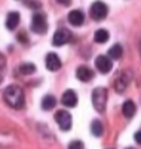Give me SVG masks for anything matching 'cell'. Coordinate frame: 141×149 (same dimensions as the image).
<instances>
[{"mask_svg": "<svg viewBox=\"0 0 141 149\" xmlns=\"http://www.w3.org/2000/svg\"><path fill=\"white\" fill-rule=\"evenodd\" d=\"M3 98H5V102L14 109H22L24 104H25L24 91L18 85H9L3 93Z\"/></svg>", "mask_w": 141, "mask_h": 149, "instance_id": "6da1fadb", "label": "cell"}, {"mask_svg": "<svg viewBox=\"0 0 141 149\" xmlns=\"http://www.w3.org/2000/svg\"><path fill=\"white\" fill-rule=\"evenodd\" d=\"M31 30L37 34H43L48 31V21L43 12H36L31 18Z\"/></svg>", "mask_w": 141, "mask_h": 149, "instance_id": "7a4b0ae2", "label": "cell"}, {"mask_svg": "<svg viewBox=\"0 0 141 149\" xmlns=\"http://www.w3.org/2000/svg\"><path fill=\"white\" fill-rule=\"evenodd\" d=\"M92 104L98 112H104L107 104V90L106 88H95L92 91Z\"/></svg>", "mask_w": 141, "mask_h": 149, "instance_id": "3957f363", "label": "cell"}, {"mask_svg": "<svg viewBox=\"0 0 141 149\" xmlns=\"http://www.w3.org/2000/svg\"><path fill=\"white\" fill-rule=\"evenodd\" d=\"M109 14V8L106 3L102 2H94L92 6H91V17L95 19V21H101L104 19Z\"/></svg>", "mask_w": 141, "mask_h": 149, "instance_id": "277c9868", "label": "cell"}, {"mask_svg": "<svg viewBox=\"0 0 141 149\" xmlns=\"http://www.w3.org/2000/svg\"><path fill=\"white\" fill-rule=\"evenodd\" d=\"M55 121H57L58 127H59L62 131H67V130L71 128V115L68 113L67 110H59V112H57Z\"/></svg>", "mask_w": 141, "mask_h": 149, "instance_id": "5b68a950", "label": "cell"}, {"mask_svg": "<svg viewBox=\"0 0 141 149\" xmlns=\"http://www.w3.org/2000/svg\"><path fill=\"white\" fill-rule=\"evenodd\" d=\"M70 37H71V33L66 29H59L55 31L54 34V39H52V43L55 46H62V45H66L67 42H70Z\"/></svg>", "mask_w": 141, "mask_h": 149, "instance_id": "8992f818", "label": "cell"}, {"mask_svg": "<svg viewBox=\"0 0 141 149\" xmlns=\"http://www.w3.org/2000/svg\"><path fill=\"white\" fill-rule=\"evenodd\" d=\"M95 66H97V69L101 73H109L111 70V67H113V61L109 57H106V55H98L95 58Z\"/></svg>", "mask_w": 141, "mask_h": 149, "instance_id": "52a82bcc", "label": "cell"}, {"mask_svg": "<svg viewBox=\"0 0 141 149\" xmlns=\"http://www.w3.org/2000/svg\"><path fill=\"white\" fill-rule=\"evenodd\" d=\"M129 81H131V73H128V72H120L119 76L114 79V88H116L119 93H122V91L126 88V86H128Z\"/></svg>", "mask_w": 141, "mask_h": 149, "instance_id": "ba28073f", "label": "cell"}, {"mask_svg": "<svg viewBox=\"0 0 141 149\" xmlns=\"http://www.w3.org/2000/svg\"><path fill=\"white\" fill-rule=\"evenodd\" d=\"M45 61H46L48 70H50V72H55V70H59L61 69V60H59V57L55 52H49L46 55V60Z\"/></svg>", "mask_w": 141, "mask_h": 149, "instance_id": "9c48e42d", "label": "cell"}, {"mask_svg": "<svg viewBox=\"0 0 141 149\" xmlns=\"http://www.w3.org/2000/svg\"><path fill=\"white\" fill-rule=\"evenodd\" d=\"M61 102L66 107H74L77 104V95H76V93L73 90H67V91H64V94L61 97Z\"/></svg>", "mask_w": 141, "mask_h": 149, "instance_id": "30bf717a", "label": "cell"}, {"mask_svg": "<svg viewBox=\"0 0 141 149\" xmlns=\"http://www.w3.org/2000/svg\"><path fill=\"white\" fill-rule=\"evenodd\" d=\"M68 22L71 24V26H76V27L82 26V24L85 22V15H83V12L79 10V9L71 10L70 14H68Z\"/></svg>", "mask_w": 141, "mask_h": 149, "instance_id": "8fae6325", "label": "cell"}, {"mask_svg": "<svg viewBox=\"0 0 141 149\" xmlns=\"http://www.w3.org/2000/svg\"><path fill=\"white\" fill-rule=\"evenodd\" d=\"M76 76H77L79 81L88 82V81H91L94 78V72L86 66H80V67H77V70H76Z\"/></svg>", "mask_w": 141, "mask_h": 149, "instance_id": "7c38bea8", "label": "cell"}, {"mask_svg": "<svg viewBox=\"0 0 141 149\" xmlns=\"http://www.w3.org/2000/svg\"><path fill=\"white\" fill-rule=\"evenodd\" d=\"M19 24V14L18 12H9L6 18V29L8 30H15Z\"/></svg>", "mask_w": 141, "mask_h": 149, "instance_id": "4fadbf2b", "label": "cell"}, {"mask_svg": "<svg viewBox=\"0 0 141 149\" xmlns=\"http://www.w3.org/2000/svg\"><path fill=\"white\" fill-rule=\"evenodd\" d=\"M135 110H137V107H135V103L132 100H126L122 106V112L126 118H132L135 115Z\"/></svg>", "mask_w": 141, "mask_h": 149, "instance_id": "5bb4252c", "label": "cell"}, {"mask_svg": "<svg viewBox=\"0 0 141 149\" xmlns=\"http://www.w3.org/2000/svg\"><path fill=\"white\" fill-rule=\"evenodd\" d=\"M109 37H110V34H109L107 30L100 29V30H97L95 34H94V40H95L97 43H106V42L109 40Z\"/></svg>", "mask_w": 141, "mask_h": 149, "instance_id": "9a60e30c", "label": "cell"}, {"mask_svg": "<svg viewBox=\"0 0 141 149\" xmlns=\"http://www.w3.org/2000/svg\"><path fill=\"white\" fill-rule=\"evenodd\" d=\"M122 54H123V49H122V46H120L119 43L113 45V46L109 49V58H110V60H119V58L122 57Z\"/></svg>", "mask_w": 141, "mask_h": 149, "instance_id": "2e32d148", "label": "cell"}, {"mask_svg": "<svg viewBox=\"0 0 141 149\" xmlns=\"http://www.w3.org/2000/svg\"><path fill=\"white\" fill-rule=\"evenodd\" d=\"M55 104H57V100H55L54 95H45V97H43V100H42V109H43V110L54 109Z\"/></svg>", "mask_w": 141, "mask_h": 149, "instance_id": "e0dca14e", "label": "cell"}, {"mask_svg": "<svg viewBox=\"0 0 141 149\" xmlns=\"http://www.w3.org/2000/svg\"><path fill=\"white\" fill-rule=\"evenodd\" d=\"M91 131H92V134L95 136V137H100V136H102V131H104V128H102V124H101L98 119L92 121V124H91Z\"/></svg>", "mask_w": 141, "mask_h": 149, "instance_id": "ac0fdd59", "label": "cell"}, {"mask_svg": "<svg viewBox=\"0 0 141 149\" xmlns=\"http://www.w3.org/2000/svg\"><path fill=\"white\" fill-rule=\"evenodd\" d=\"M18 72L21 74H31V73L36 72V66L31 64V63H24V64H21L18 67Z\"/></svg>", "mask_w": 141, "mask_h": 149, "instance_id": "d6986e66", "label": "cell"}, {"mask_svg": "<svg viewBox=\"0 0 141 149\" xmlns=\"http://www.w3.org/2000/svg\"><path fill=\"white\" fill-rule=\"evenodd\" d=\"M68 149H83V143L80 140H73L68 145Z\"/></svg>", "mask_w": 141, "mask_h": 149, "instance_id": "ffe728a7", "label": "cell"}, {"mask_svg": "<svg viewBox=\"0 0 141 149\" xmlns=\"http://www.w3.org/2000/svg\"><path fill=\"white\" fill-rule=\"evenodd\" d=\"M17 39L19 40V42H22V43H27V34L25 33H18V36H17Z\"/></svg>", "mask_w": 141, "mask_h": 149, "instance_id": "44dd1931", "label": "cell"}, {"mask_svg": "<svg viewBox=\"0 0 141 149\" xmlns=\"http://www.w3.org/2000/svg\"><path fill=\"white\" fill-rule=\"evenodd\" d=\"M134 139H135V142H137L138 145H141V130H138V131L134 134Z\"/></svg>", "mask_w": 141, "mask_h": 149, "instance_id": "7402d4cb", "label": "cell"}, {"mask_svg": "<svg viewBox=\"0 0 141 149\" xmlns=\"http://www.w3.org/2000/svg\"><path fill=\"white\" fill-rule=\"evenodd\" d=\"M27 2H28V3H27L28 6H33V8H40V3H34L36 0H27Z\"/></svg>", "mask_w": 141, "mask_h": 149, "instance_id": "603a6c76", "label": "cell"}, {"mask_svg": "<svg viewBox=\"0 0 141 149\" xmlns=\"http://www.w3.org/2000/svg\"><path fill=\"white\" fill-rule=\"evenodd\" d=\"M58 3H61L62 6H68L71 3V0H58Z\"/></svg>", "mask_w": 141, "mask_h": 149, "instance_id": "cb8c5ba5", "label": "cell"}, {"mask_svg": "<svg viewBox=\"0 0 141 149\" xmlns=\"http://www.w3.org/2000/svg\"><path fill=\"white\" fill-rule=\"evenodd\" d=\"M5 66V58H3V55L0 54V67H3Z\"/></svg>", "mask_w": 141, "mask_h": 149, "instance_id": "d4e9b609", "label": "cell"}, {"mask_svg": "<svg viewBox=\"0 0 141 149\" xmlns=\"http://www.w3.org/2000/svg\"><path fill=\"white\" fill-rule=\"evenodd\" d=\"M138 49H140V54H141V37H140V42H138Z\"/></svg>", "mask_w": 141, "mask_h": 149, "instance_id": "484cf974", "label": "cell"}, {"mask_svg": "<svg viewBox=\"0 0 141 149\" xmlns=\"http://www.w3.org/2000/svg\"><path fill=\"white\" fill-rule=\"evenodd\" d=\"M126 149H134V148H126Z\"/></svg>", "mask_w": 141, "mask_h": 149, "instance_id": "4316f807", "label": "cell"}]
</instances>
